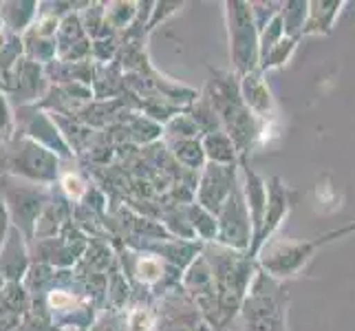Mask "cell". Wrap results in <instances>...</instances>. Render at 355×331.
I'll return each instance as SVG.
<instances>
[{"label":"cell","mask_w":355,"mask_h":331,"mask_svg":"<svg viewBox=\"0 0 355 331\" xmlns=\"http://www.w3.org/2000/svg\"><path fill=\"white\" fill-rule=\"evenodd\" d=\"M236 186L234 179V166H218L210 164L203 173V181L199 188V205L210 214H216L223 210L225 201L230 199L232 190Z\"/></svg>","instance_id":"cell-3"},{"label":"cell","mask_w":355,"mask_h":331,"mask_svg":"<svg viewBox=\"0 0 355 331\" xmlns=\"http://www.w3.org/2000/svg\"><path fill=\"white\" fill-rule=\"evenodd\" d=\"M353 230H355V223H353V226H347V228H342V230H336V232H329V235H324L322 239H318V241H320V245H324L327 241H331V239H338V237L347 235V232H353Z\"/></svg>","instance_id":"cell-13"},{"label":"cell","mask_w":355,"mask_h":331,"mask_svg":"<svg viewBox=\"0 0 355 331\" xmlns=\"http://www.w3.org/2000/svg\"><path fill=\"white\" fill-rule=\"evenodd\" d=\"M67 190H69V192H76V194H80V192H82L80 181H78V179H71V177H69V179H67Z\"/></svg>","instance_id":"cell-14"},{"label":"cell","mask_w":355,"mask_h":331,"mask_svg":"<svg viewBox=\"0 0 355 331\" xmlns=\"http://www.w3.org/2000/svg\"><path fill=\"white\" fill-rule=\"evenodd\" d=\"M291 207V192L278 177H272L267 181V210H265V221L261 228V235L256 237V241L250 248V256H256L261 252V248L267 243V239L274 235L276 228L280 226Z\"/></svg>","instance_id":"cell-4"},{"label":"cell","mask_w":355,"mask_h":331,"mask_svg":"<svg viewBox=\"0 0 355 331\" xmlns=\"http://www.w3.org/2000/svg\"><path fill=\"white\" fill-rule=\"evenodd\" d=\"M230 29V56L236 73L243 78L261 67V31L252 16V3H225Z\"/></svg>","instance_id":"cell-1"},{"label":"cell","mask_w":355,"mask_h":331,"mask_svg":"<svg viewBox=\"0 0 355 331\" xmlns=\"http://www.w3.org/2000/svg\"><path fill=\"white\" fill-rule=\"evenodd\" d=\"M280 14H283V22H285V35L298 40V35H302L304 22H307L309 3H287L283 5Z\"/></svg>","instance_id":"cell-8"},{"label":"cell","mask_w":355,"mask_h":331,"mask_svg":"<svg viewBox=\"0 0 355 331\" xmlns=\"http://www.w3.org/2000/svg\"><path fill=\"white\" fill-rule=\"evenodd\" d=\"M239 87H241L243 104L252 110L254 117H272L274 100H272V93H269L267 84L261 76V71H254V73H248V76H243Z\"/></svg>","instance_id":"cell-5"},{"label":"cell","mask_w":355,"mask_h":331,"mask_svg":"<svg viewBox=\"0 0 355 331\" xmlns=\"http://www.w3.org/2000/svg\"><path fill=\"white\" fill-rule=\"evenodd\" d=\"M137 272L144 283H155V280H159V276H162V265H159V261H155V259H144V261H139Z\"/></svg>","instance_id":"cell-11"},{"label":"cell","mask_w":355,"mask_h":331,"mask_svg":"<svg viewBox=\"0 0 355 331\" xmlns=\"http://www.w3.org/2000/svg\"><path fill=\"white\" fill-rule=\"evenodd\" d=\"M345 7L342 0H334V3H309V14L307 22H304L302 35H327L331 33L336 16L340 14V9Z\"/></svg>","instance_id":"cell-6"},{"label":"cell","mask_w":355,"mask_h":331,"mask_svg":"<svg viewBox=\"0 0 355 331\" xmlns=\"http://www.w3.org/2000/svg\"><path fill=\"white\" fill-rule=\"evenodd\" d=\"M296 42H298L296 38H287V35H285V38L280 40V42L272 49V51H269V56L261 62V69H259V71L283 67V65L287 62V60H289V56L293 53V49H296Z\"/></svg>","instance_id":"cell-9"},{"label":"cell","mask_w":355,"mask_h":331,"mask_svg":"<svg viewBox=\"0 0 355 331\" xmlns=\"http://www.w3.org/2000/svg\"><path fill=\"white\" fill-rule=\"evenodd\" d=\"M203 153L205 157L210 159L212 164L218 166H234L236 162V146L227 137L225 130H214V133H207L205 139H203Z\"/></svg>","instance_id":"cell-7"},{"label":"cell","mask_w":355,"mask_h":331,"mask_svg":"<svg viewBox=\"0 0 355 331\" xmlns=\"http://www.w3.org/2000/svg\"><path fill=\"white\" fill-rule=\"evenodd\" d=\"M203 146L197 144L194 139H181L177 144V157L181 159L183 164H188L192 168H197L203 162Z\"/></svg>","instance_id":"cell-10"},{"label":"cell","mask_w":355,"mask_h":331,"mask_svg":"<svg viewBox=\"0 0 355 331\" xmlns=\"http://www.w3.org/2000/svg\"><path fill=\"white\" fill-rule=\"evenodd\" d=\"M320 248V241H289L280 239L265 243L259 256L261 267L267 276L272 278H289L296 276L300 269L307 265V261L313 256V252Z\"/></svg>","instance_id":"cell-2"},{"label":"cell","mask_w":355,"mask_h":331,"mask_svg":"<svg viewBox=\"0 0 355 331\" xmlns=\"http://www.w3.org/2000/svg\"><path fill=\"white\" fill-rule=\"evenodd\" d=\"M128 327H130V331H150L153 329V318L146 309H135L128 316Z\"/></svg>","instance_id":"cell-12"}]
</instances>
